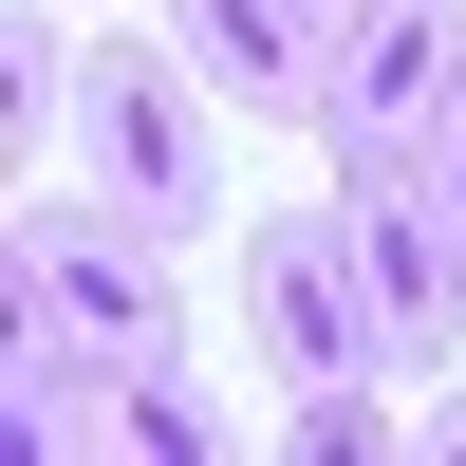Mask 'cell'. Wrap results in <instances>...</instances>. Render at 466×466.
Here are the masks:
<instances>
[{
  "label": "cell",
  "instance_id": "obj_1",
  "mask_svg": "<svg viewBox=\"0 0 466 466\" xmlns=\"http://www.w3.org/2000/svg\"><path fill=\"white\" fill-rule=\"evenodd\" d=\"M56 131H75V187H112L131 224H168V243L224 224V94L168 56V37H94Z\"/></svg>",
  "mask_w": 466,
  "mask_h": 466
},
{
  "label": "cell",
  "instance_id": "obj_2",
  "mask_svg": "<svg viewBox=\"0 0 466 466\" xmlns=\"http://www.w3.org/2000/svg\"><path fill=\"white\" fill-rule=\"evenodd\" d=\"M19 318H37V336H94V355H187L168 224H131L112 187H56V206H19Z\"/></svg>",
  "mask_w": 466,
  "mask_h": 466
},
{
  "label": "cell",
  "instance_id": "obj_3",
  "mask_svg": "<svg viewBox=\"0 0 466 466\" xmlns=\"http://www.w3.org/2000/svg\"><path fill=\"white\" fill-rule=\"evenodd\" d=\"M243 336H261V373H410L392 355V299H373V261H355V224L336 206H299V224H243Z\"/></svg>",
  "mask_w": 466,
  "mask_h": 466
},
{
  "label": "cell",
  "instance_id": "obj_4",
  "mask_svg": "<svg viewBox=\"0 0 466 466\" xmlns=\"http://www.w3.org/2000/svg\"><path fill=\"white\" fill-rule=\"evenodd\" d=\"M466 94V0H355L336 19V168H410L430 149V112Z\"/></svg>",
  "mask_w": 466,
  "mask_h": 466
},
{
  "label": "cell",
  "instance_id": "obj_5",
  "mask_svg": "<svg viewBox=\"0 0 466 466\" xmlns=\"http://www.w3.org/2000/svg\"><path fill=\"white\" fill-rule=\"evenodd\" d=\"M336 224H355L373 299H392V355H410V373H448V355H466V224H448L410 168H336Z\"/></svg>",
  "mask_w": 466,
  "mask_h": 466
},
{
  "label": "cell",
  "instance_id": "obj_6",
  "mask_svg": "<svg viewBox=\"0 0 466 466\" xmlns=\"http://www.w3.org/2000/svg\"><path fill=\"white\" fill-rule=\"evenodd\" d=\"M168 56L243 131H318L336 112V19H299V0H168Z\"/></svg>",
  "mask_w": 466,
  "mask_h": 466
},
{
  "label": "cell",
  "instance_id": "obj_7",
  "mask_svg": "<svg viewBox=\"0 0 466 466\" xmlns=\"http://www.w3.org/2000/svg\"><path fill=\"white\" fill-rule=\"evenodd\" d=\"M94 448H131V466H224V430H206V392H187V355H131L94 392Z\"/></svg>",
  "mask_w": 466,
  "mask_h": 466
},
{
  "label": "cell",
  "instance_id": "obj_8",
  "mask_svg": "<svg viewBox=\"0 0 466 466\" xmlns=\"http://www.w3.org/2000/svg\"><path fill=\"white\" fill-rule=\"evenodd\" d=\"M280 448H299V466H373V448H410V430H392V373H318V392L280 410Z\"/></svg>",
  "mask_w": 466,
  "mask_h": 466
},
{
  "label": "cell",
  "instance_id": "obj_9",
  "mask_svg": "<svg viewBox=\"0 0 466 466\" xmlns=\"http://www.w3.org/2000/svg\"><path fill=\"white\" fill-rule=\"evenodd\" d=\"M410 187H430V206H448V224H466V94H448V112H430V149H410Z\"/></svg>",
  "mask_w": 466,
  "mask_h": 466
},
{
  "label": "cell",
  "instance_id": "obj_10",
  "mask_svg": "<svg viewBox=\"0 0 466 466\" xmlns=\"http://www.w3.org/2000/svg\"><path fill=\"white\" fill-rule=\"evenodd\" d=\"M430 448H448V466H466V392H448V410H430Z\"/></svg>",
  "mask_w": 466,
  "mask_h": 466
},
{
  "label": "cell",
  "instance_id": "obj_11",
  "mask_svg": "<svg viewBox=\"0 0 466 466\" xmlns=\"http://www.w3.org/2000/svg\"><path fill=\"white\" fill-rule=\"evenodd\" d=\"M299 19H355V0H299Z\"/></svg>",
  "mask_w": 466,
  "mask_h": 466
}]
</instances>
